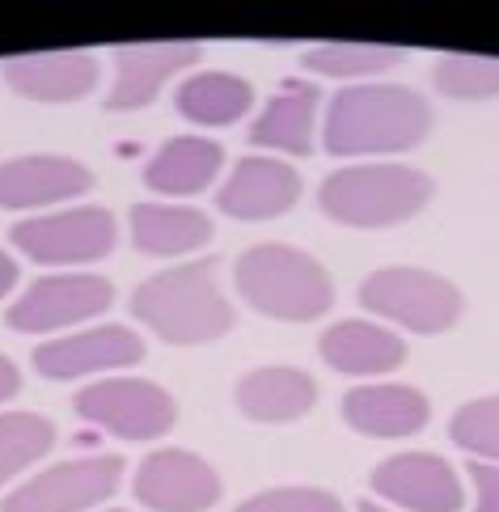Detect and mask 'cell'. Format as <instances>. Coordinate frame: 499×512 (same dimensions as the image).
I'll list each match as a JSON object with an SVG mask.
<instances>
[{
    "label": "cell",
    "instance_id": "obj_1",
    "mask_svg": "<svg viewBox=\"0 0 499 512\" xmlns=\"http://www.w3.org/2000/svg\"><path fill=\"white\" fill-rule=\"evenodd\" d=\"M432 111L406 85H351L335 94L326 111V153L364 157V153H406L428 136Z\"/></svg>",
    "mask_w": 499,
    "mask_h": 512
},
{
    "label": "cell",
    "instance_id": "obj_2",
    "mask_svg": "<svg viewBox=\"0 0 499 512\" xmlns=\"http://www.w3.org/2000/svg\"><path fill=\"white\" fill-rule=\"evenodd\" d=\"M132 314L149 322V331H157L165 343H212L233 326V309L220 297L208 259L144 280L132 297Z\"/></svg>",
    "mask_w": 499,
    "mask_h": 512
},
{
    "label": "cell",
    "instance_id": "obj_3",
    "mask_svg": "<svg viewBox=\"0 0 499 512\" xmlns=\"http://www.w3.org/2000/svg\"><path fill=\"white\" fill-rule=\"evenodd\" d=\"M237 288L267 318L313 322L335 301L330 276L297 246H254L237 259Z\"/></svg>",
    "mask_w": 499,
    "mask_h": 512
},
{
    "label": "cell",
    "instance_id": "obj_4",
    "mask_svg": "<svg viewBox=\"0 0 499 512\" xmlns=\"http://www.w3.org/2000/svg\"><path fill=\"white\" fill-rule=\"evenodd\" d=\"M432 199V178L411 166H351L322 182L318 204L330 221L351 229H385L411 216Z\"/></svg>",
    "mask_w": 499,
    "mask_h": 512
},
{
    "label": "cell",
    "instance_id": "obj_5",
    "mask_svg": "<svg viewBox=\"0 0 499 512\" xmlns=\"http://www.w3.org/2000/svg\"><path fill=\"white\" fill-rule=\"evenodd\" d=\"M360 305L419 335H440L461 318V292L445 276L419 267L373 271L360 284Z\"/></svg>",
    "mask_w": 499,
    "mask_h": 512
},
{
    "label": "cell",
    "instance_id": "obj_6",
    "mask_svg": "<svg viewBox=\"0 0 499 512\" xmlns=\"http://www.w3.org/2000/svg\"><path fill=\"white\" fill-rule=\"evenodd\" d=\"M77 415L123 436V441H153V436L174 428V398L153 381L110 377L77 394Z\"/></svg>",
    "mask_w": 499,
    "mask_h": 512
},
{
    "label": "cell",
    "instance_id": "obj_7",
    "mask_svg": "<svg viewBox=\"0 0 499 512\" xmlns=\"http://www.w3.org/2000/svg\"><path fill=\"white\" fill-rule=\"evenodd\" d=\"M119 479H123L119 457H106V453L81 457V462H64L34 474L30 483H22L0 504V512H81L115 496Z\"/></svg>",
    "mask_w": 499,
    "mask_h": 512
},
{
    "label": "cell",
    "instance_id": "obj_8",
    "mask_svg": "<svg viewBox=\"0 0 499 512\" xmlns=\"http://www.w3.org/2000/svg\"><path fill=\"white\" fill-rule=\"evenodd\" d=\"M13 246L34 263H94L115 250V216L106 208H72L22 221L13 229Z\"/></svg>",
    "mask_w": 499,
    "mask_h": 512
},
{
    "label": "cell",
    "instance_id": "obj_9",
    "mask_svg": "<svg viewBox=\"0 0 499 512\" xmlns=\"http://www.w3.org/2000/svg\"><path fill=\"white\" fill-rule=\"evenodd\" d=\"M115 301V288L102 276H43L26 288V297H17L9 309L13 331H60L81 318H94Z\"/></svg>",
    "mask_w": 499,
    "mask_h": 512
},
{
    "label": "cell",
    "instance_id": "obj_10",
    "mask_svg": "<svg viewBox=\"0 0 499 512\" xmlns=\"http://www.w3.org/2000/svg\"><path fill=\"white\" fill-rule=\"evenodd\" d=\"M136 500L153 512H203L220 500V479L203 457L187 449H161L136 470Z\"/></svg>",
    "mask_w": 499,
    "mask_h": 512
},
{
    "label": "cell",
    "instance_id": "obj_11",
    "mask_svg": "<svg viewBox=\"0 0 499 512\" xmlns=\"http://www.w3.org/2000/svg\"><path fill=\"white\" fill-rule=\"evenodd\" d=\"M373 491L411 512H457L461 483L436 453H398L373 470Z\"/></svg>",
    "mask_w": 499,
    "mask_h": 512
},
{
    "label": "cell",
    "instance_id": "obj_12",
    "mask_svg": "<svg viewBox=\"0 0 499 512\" xmlns=\"http://www.w3.org/2000/svg\"><path fill=\"white\" fill-rule=\"evenodd\" d=\"M144 356V343L127 326H98V331H81L68 339H51L43 347H34V369L55 381H72L81 373H106L123 369Z\"/></svg>",
    "mask_w": 499,
    "mask_h": 512
},
{
    "label": "cell",
    "instance_id": "obj_13",
    "mask_svg": "<svg viewBox=\"0 0 499 512\" xmlns=\"http://www.w3.org/2000/svg\"><path fill=\"white\" fill-rule=\"evenodd\" d=\"M301 199V174L284 166V161L267 157H246L220 187L216 204L220 212L237 216V221H271V216L288 212Z\"/></svg>",
    "mask_w": 499,
    "mask_h": 512
},
{
    "label": "cell",
    "instance_id": "obj_14",
    "mask_svg": "<svg viewBox=\"0 0 499 512\" xmlns=\"http://www.w3.org/2000/svg\"><path fill=\"white\" fill-rule=\"evenodd\" d=\"M195 60H199V43H127V47H115L119 81L110 89L106 106L110 111L149 106L157 98V89Z\"/></svg>",
    "mask_w": 499,
    "mask_h": 512
},
{
    "label": "cell",
    "instance_id": "obj_15",
    "mask_svg": "<svg viewBox=\"0 0 499 512\" xmlns=\"http://www.w3.org/2000/svg\"><path fill=\"white\" fill-rule=\"evenodd\" d=\"M5 81L30 102H77L98 81V60L89 51H39L5 60Z\"/></svg>",
    "mask_w": 499,
    "mask_h": 512
},
{
    "label": "cell",
    "instance_id": "obj_16",
    "mask_svg": "<svg viewBox=\"0 0 499 512\" xmlns=\"http://www.w3.org/2000/svg\"><path fill=\"white\" fill-rule=\"evenodd\" d=\"M94 187L85 166L68 157H17L0 166V208H43Z\"/></svg>",
    "mask_w": 499,
    "mask_h": 512
},
{
    "label": "cell",
    "instance_id": "obj_17",
    "mask_svg": "<svg viewBox=\"0 0 499 512\" xmlns=\"http://www.w3.org/2000/svg\"><path fill=\"white\" fill-rule=\"evenodd\" d=\"M428 415V398L411 386H360L343 398V419L364 436H411Z\"/></svg>",
    "mask_w": 499,
    "mask_h": 512
},
{
    "label": "cell",
    "instance_id": "obj_18",
    "mask_svg": "<svg viewBox=\"0 0 499 512\" xmlns=\"http://www.w3.org/2000/svg\"><path fill=\"white\" fill-rule=\"evenodd\" d=\"M322 360L330 369L351 373V377H373V373H390L406 360V343L373 322H335L322 335Z\"/></svg>",
    "mask_w": 499,
    "mask_h": 512
},
{
    "label": "cell",
    "instance_id": "obj_19",
    "mask_svg": "<svg viewBox=\"0 0 499 512\" xmlns=\"http://www.w3.org/2000/svg\"><path fill=\"white\" fill-rule=\"evenodd\" d=\"M318 386L301 369H254L237 381V407L258 424H284L313 407Z\"/></svg>",
    "mask_w": 499,
    "mask_h": 512
},
{
    "label": "cell",
    "instance_id": "obj_20",
    "mask_svg": "<svg viewBox=\"0 0 499 512\" xmlns=\"http://www.w3.org/2000/svg\"><path fill=\"white\" fill-rule=\"evenodd\" d=\"M313 115H318V89L305 81H288L254 119L250 140L258 149H280L305 157L313 149Z\"/></svg>",
    "mask_w": 499,
    "mask_h": 512
},
{
    "label": "cell",
    "instance_id": "obj_21",
    "mask_svg": "<svg viewBox=\"0 0 499 512\" xmlns=\"http://www.w3.org/2000/svg\"><path fill=\"white\" fill-rule=\"evenodd\" d=\"M212 237V221L187 204H136L132 208V242L144 254L170 259V254L199 250Z\"/></svg>",
    "mask_w": 499,
    "mask_h": 512
},
{
    "label": "cell",
    "instance_id": "obj_22",
    "mask_svg": "<svg viewBox=\"0 0 499 512\" xmlns=\"http://www.w3.org/2000/svg\"><path fill=\"white\" fill-rule=\"evenodd\" d=\"M220 161H225V153H220L216 140H208V136H178L149 161L144 182H149L153 191H161V195H195L216 178Z\"/></svg>",
    "mask_w": 499,
    "mask_h": 512
},
{
    "label": "cell",
    "instance_id": "obj_23",
    "mask_svg": "<svg viewBox=\"0 0 499 512\" xmlns=\"http://www.w3.org/2000/svg\"><path fill=\"white\" fill-rule=\"evenodd\" d=\"M174 102L191 123L225 127V123H237L250 111L254 89H250V81L233 77V72H199V77L182 81Z\"/></svg>",
    "mask_w": 499,
    "mask_h": 512
},
{
    "label": "cell",
    "instance_id": "obj_24",
    "mask_svg": "<svg viewBox=\"0 0 499 512\" xmlns=\"http://www.w3.org/2000/svg\"><path fill=\"white\" fill-rule=\"evenodd\" d=\"M406 60L402 47H377V43H318L305 51V68L322 72V77H368V72H385L390 64Z\"/></svg>",
    "mask_w": 499,
    "mask_h": 512
},
{
    "label": "cell",
    "instance_id": "obj_25",
    "mask_svg": "<svg viewBox=\"0 0 499 512\" xmlns=\"http://www.w3.org/2000/svg\"><path fill=\"white\" fill-rule=\"evenodd\" d=\"M51 445H55V428L43 415L30 411L0 415V483L13 479L17 470H26L30 462H39Z\"/></svg>",
    "mask_w": 499,
    "mask_h": 512
},
{
    "label": "cell",
    "instance_id": "obj_26",
    "mask_svg": "<svg viewBox=\"0 0 499 512\" xmlns=\"http://www.w3.org/2000/svg\"><path fill=\"white\" fill-rule=\"evenodd\" d=\"M432 77L440 94L461 102L499 98V56H440Z\"/></svg>",
    "mask_w": 499,
    "mask_h": 512
},
{
    "label": "cell",
    "instance_id": "obj_27",
    "mask_svg": "<svg viewBox=\"0 0 499 512\" xmlns=\"http://www.w3.org/2000/svg\"><path fill=\"white\" fill-rule=\"evenodd\" d=\"M449 436L461 449H470L478 462H487V457L499 462V398L466 402V407L453 415Z\"/></svg>",
    "mask_w": 499,
    "mask_h": 512
},
{
    "label": "cell",
    "instance_id": "obj_28",
    "mask_svg": "<svg viewBox=\"0 0 499 512\" xmlns=\"http://www.w3.org/2000/svg\"><path fill=\"white\" fill-rule=\"evenodd\" d=\"M237 512H343V504L318 487H275L246 500Z\"/></svg>",
    "mask_w": 499,
    "mask_h": 512
},
{
    "label": "cell",
    "instance_id": "obj_29",
    "mask_svg": "<svg viewBox=\"0 0 499 512\" xmlns=\"http://www.w3.org/2000/svg\"><path fill=\"white\" fill-rule=\"evenodd\" d=\"M470 479H474V491H478L474 512H499V466L470 462Z\"/></svg>",
    "mask_w": 499,
    "mask_h": 512
},
{
    "label": "cell",
    "instance_id": "obj_30",
    "mask_svg": "<svg viewBox=\"0 0 499 512\" xmlns=\"http://www.w3.org/2000/svg\"><path fill=\"white\" fill-rule=\"evenodd\" d=\"M17 390H22V373L13 369V360H5V356H0V402H5V398H13Z\"/></svg>",
    "mask_w": 499,
    "mask_h": 512
},
{
    "label": "cell",
    "instance_id": "obj_31",
    "mask_svg": "<svg viewBox=\"0 0 499 512\" xmlns=\"http://www.w3.org/2000/svg\"><path fill=\"white\" fill-rule=\"evenodd\" d=\"M13 284H17V263L9 259V254H0V297H5Z\"/></svg>",
    "mask_w": 499,
    "mask_h": 512
},
{
    "label": "cell",
    "instance_id": "obj_32",
    "mask_svg": "<svg viewBox=\"0 0 499 512\" xmlns=\"http://www.w3.org/2000/svg\"><path fill=\"white\" fill-rule=\"evenodd\" d=\"M360 512H385V508H377V504H368V500H364V504H360Z\"/></svg>",
    "mask_w": 499,
    "mask_h": 512
},
{
    "label": "cell",
    "instance_id": "obj_33",
    "mask_svg": "<svg viewBox=\"0 0 499 512\" xmlns=\"http://www.w3.org/2000/svg\"><path fill=\"white\" fill-rule=\"evenodd\" d=\"M115 512H123V508H115Z\"/></svg>",
    "mask_w": 499,
    "mask_h": 512
}]
</instances>
